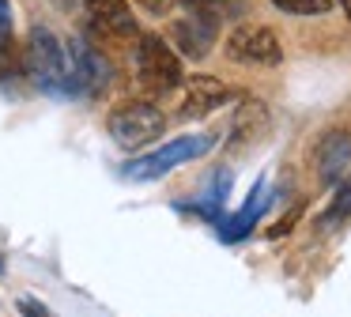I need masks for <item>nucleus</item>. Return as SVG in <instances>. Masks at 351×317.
Instances as JSON below:
<instances>
[{"instance_id": "ddd939ff", "label": "nucleus", "mask_w": 351, "mask_h": 317, "mask_svg": "<svg viewBox=\"0 0 351 317\" xmlns=\"http://www.w3.org/2000/svg\"><path fill=\"white\" fill-rule=\"evenodd\" d=\"M261 189H265V185L257 181V185H253V193H250V204H245V208L238 211L230 223H223V242H238V238H245V234H250V226L257 223L261 208L268 204V200H261Z\"/></svg>"}, {"instance_id": "f257e3e1", "label": "nucleus", "mask_w": 351, "mask_h": 317, "mask_svg": "<svg viewBox=\"0 0 351 317\" xmlns=\"http://www.w3.org/2000/svg\"><path fill=\"white\" fill-rule=\"evenodd\" d=\"M27 68L38 80V87L49 91V95H76L72 91V75H69V49L57 42L53 30L31 27V38H27Z\"/></svg>"}, {"instance_id": "7ed1b4c3", "label": "nucleus", "mask_w": 351, "mask_h": 317, "mask_svg": "<svg viewBox=\"0 0 351 317\" xmlns=\"http://www.w3.org/2000/svg\"><path fill=\"white\" fill-rule=\"evenodd\" d=\"M106 128L121 151H144L152 140L167 132V113L152 102H125L110 113Z\"/></svg>"}, {"instance_id": "1a4fd4ad", "label": "nucleus", "mask_w": 351, "mask_h": 317, "mask_svg": "<svg viewBox=\"0 0 351 317\" xmlns=\"http://www.w3.org/2000/svg\"><path fill=\"white\" fill-rule=\"evenodd\" d=\"M215 34H219V23L204 19V15L185 12V19H174V42H178V57L200 60L208 49L215 45Z\"/></svg>"}, {"instance_id": "6ab92c4d", "label": "nucleus", "mask_w": 351, "mask_h": 317, "mask_svg": "<svg viewBox=\"0 0 351 317\" xmlns=\"http://www.w3.org/2000/svg\"><path fill=\"white\" fill-rule=\"evenodd\" d=\"M140 8H147V12H162V8L170 4V0H136Z\"/></svg>"}, {"instance_id": "9b49d317", "label": "nucleus", "mask_w": 351, "mask_h": 317, "mask_svg": "<svg viewBox=\"0 0 351 317\" xmlns=\"http://www.w3.org/2000/svg\"><path fill=\"white\" fill-rule=\"evenodd\" d=\"M268 128V106L257 102V98H250V102H242V110L234 113V125H230V143H253L257 136H265Z\"/></svg>"}, {"instance_id": "412c9836", "label": "nucleus", "mask_w": 351, "mask_h": 317, "mask_svg": "<svg viewBox=\"0 0 351 317\" xmlns=\"http://www.w3.org/2000/svg\"><path fill=\"white\" fill-rule=\"evenodd\" d=\"M0 268H4V264H0Z\"/></svg>"}, {"instance_id": "f3484780", "label": "nucleus", "mask_w": 351, "mask_h": 317, "mask_svg": "<svg viewBox=\"0 0 351 317\" xmlns=\"http://www.w3.org/2000/svg\"><path fill=\"white\" fill-rule=\"evenodd\" d=\"M12 42V4L8 0H0V49Z\"/></svg>"}, {"instance_id": "a211bd4d", "label": "nucleus", "mask_w": 351, "mask_h": 317, "mask_svg": "<svg viewBox=\"0 0 351 317\" xmlns=\"http://www.w3.org/2000/svg\"><path fill=\"white\" fill-rule=\"evenodd\" d=\"M16 306H19V314H23V317H49V309L42 306V302H34V298H19Z\"/></svg>"}, {"instance_id": "0eeeda50", "label": "nucleus", "mask_w": 351, "mask_h": 317, "mask_svg": "<svg viewBox=\"0 0 351 317\" xmlns=\"http://www.w3.org/2000/svg\"><path fill=\"white\" fill-rule=\"evenodd\" d=\"M72 49H69V75H72V91H87V95H99L102 87L110 83V64L84 42V38H72Z\"/></svg>"}, {"instance_id": "f8f14e48", "label": "nucleus", "mask_w": 351, "mask_h": 317, "mask_svg": "<svg viewBox=\"0 0 351 317\" xmlns=\"http://www.w3.org/2000/svg\"><path fill=\"white\" fill-rule=\"evenodd\" d=\"M182 8L193 15H204L212 23H230V19H242L250 12L245 0H182Z\"/></svg>"}, {"instance_id": "aec40b11", "label": "nucleus", "mask_w": 351, "mask_h": 317, "mask_svg": "<svg viewBox=\"0 0 351 317\" xmlns=\"http://www.w3.org/2000/svg\"><path fill=\"white\" fill-rule=\"evenodd\" d=\"M340 8H343V15L351 19V0H340Z\"/></svg>"}, {"instance_id": "9d476101", "label": "nucleus", "mask_w": 351, "mask_h": 317, "mask_svg": "<svg viewBox=\"0 0 351 317\" xmlns=\"http://www.w3.org/2000/svg\"><path fill=\"white\" fill-rule=\"evenodd\" d=\"M91 19L99 27H106L110 34H121V38H132L136 34V19H132L129 4L125 0H84Z\"/></svg>"}, {"instance_id": "39448f33", "label": "nucleus", "mask_w": 351, "mask_h": 317, "mask_svg": "<svg viewBox=\"0 0 351 317\" xmlns=\"http://www.w3.org/2000/svg\"><path fill=\"white\" fill-rule=\"evenodd\" d=\"M223 49H227V57L234 60V64H261V68H268V64H280V60H283L280 38H276L268 27H261V23H238V27L227 34Z\"/></svg>"}, {"instance_id": "20e7f679", "label": "nucleus", "mask_w": 351, "mask_h": 317, "mask_svg": "<svg viewBox=\"0 0 351 317\" xmlns=\"http://www.w3.org/2000/svg\"><path fill=\"white\" fill-rule=\"evenodd\" d=\"M136 80L144 91L152 95H167V91L182 87L185 72H182V57L170 49V42L162 34H144L136 49Z\"/></svg>"}, {"instance_id": "423d86ee", "label": "nucleus", "mask_w": 351, "mask_h": 317, "mask_svg": "<svg viewBox=\"0 0 351 317\" xmlns=\"http://www.w3.org/2000/svg\"><path fill=\"white\" fill-rule=\"evenodd\" d=\"M230 98H234V91L223 80H215V75H193V80H185V95H182L178 117L200 121V117H208V113H215L219 106H227Z\"/></svg>"}, {"instance_id": "6e6552de", "label": "nucleus", "mask_w": 351, "mask_h": 317, "mask_svg": "<svg viewBox=\"0 0 351 317\" xmlns=\"http://www.w3.org/2000/svg\"><path fill=\"white\" fill-rule=\"evenodd\" d=\"M351 166V132L348 128H332L317 140L313 148V170H317L321 185H336Z\"/></svg>"}, {"instance_id": "dca6fc26", "label": "nucleus", "mask_w": 351, "mask_h": 317, "mask_svg": "<svg viewBox=\"0 0 351 317\" xmlns=\"http://www.w3.org/2000/svg\"><path fill=\"white\" fill-rule=\"evenodd\" d=\"M298 215H302V204H295V208H291L287 215H283V219H280V223H276L268 234H272V238H283V234H291V226L298 223Z\"/></svg>"}, {"instance_id": "2eb2a0df", "label": "nucleus", "mask_w": 351, "mask_h": 317, "mask_svg": "<svg viewBox=\"0 0 351 317\" xmlns=\"http://www.w3.org/2000/svg\"><path fill=\"white\" fill-rule=\"evenodd\" d=\"M336 200H332V208H328V215H325V223L328 219H343V215H351V174H343L340 181H336Z\"/></svg>"}, {"instance_id": "4468645a", "label": "nucleus", "mask_w": 351, "mask_h": 317, "mask_svg": "<svg viewBox=\"0 0 351 317\" xmlns=\"http://www.w3.org/2000/svg\"><path fill=\"white\" fill-rule=\"evenodd\" d=\"M272 4L287 15H325V12H332V0H272Z\"/></svg>"}, {"instance_id": "f03ea898", "label": "nucleus", "mask_w": 351, "mask_h": 317, "mask_svg": "<svg viewBox=\"0 0 351 317\" xmlns=\"http://www.w3.org/2000/svg\"><path fill=\"white\" fill-rule=\"evenodd\" d=\"M215 148V136H178V140L162 143L159 151H147V155L140 158H129V163L121 166V178L125 181H155L162 178V174L178 170L182 163H193V158L208 155V151Z\"/></svg>"}]
</instances>
